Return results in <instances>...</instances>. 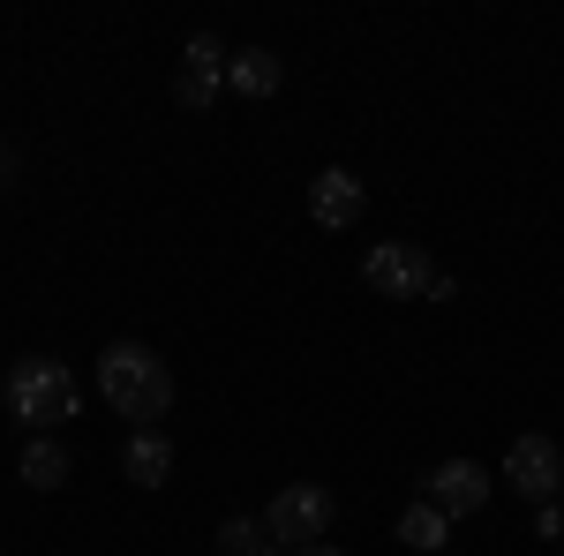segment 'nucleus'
<instances>
[{"mask_svg":"<svg viewBox=\"0 0 564 556\" xmlns=\"http://www.w3.org/2000/svg\"><path fill=\"white\" fill-rule=\"evenodd\" d=\"M98 399L121 414V422L135 428H151L166 406H174V369L151 353V346H135V339H113L106 353H98Z\"/></svg>","mask_w":564,"mask_h":556,"instance_id":"1","label":"nucleus"},{"mask_svg":"<svg viewBox=\"0 0 564 556\" xmlns=\"http://www.w3.org/2000/svg\"><path fill=\"white\" fill-rule=\"evenodd\" d=\"M0 391H8V414L31 428V436H53L61 422H76V377H68V361H53V353L15 361Z\"/></svg>","mask_w":564,"mask_h":556,"instance_id":"2","label":"nucleus"},{"mask_svg":"<svg viewBox=\"0 0 564 556\" xmlns=\"http://www.w3.org/2000/svg\"><path fill=\"white\" fill-rule=\"evenodd\" d=\"M361 279L377 286L384 301H452V271L430 257V249H414V241H377L369 257H361Z\"/></svg>","mask_w":564,"mask_h":556,"instance_id":"3","label":"nucleus"},{"mask_svg":"<svg viewBox=\"0 0 564 556\" xmlns=\"http://www.w3.org/2000/svg\"><path fill=\"white\" fill-rule=\"evenodd\" d=\"M332 489L324 481H286L271 504H263V526H271V542H286V549H308V542H324V526H332Z\"/></svg>","mask_w":564,"mask_h":556,"instance_id":"4","label":"nucleus"},{"mask_svg":"<svg viewBox=\"0 0 564 556\" xmlns=\"http://www.w3.org/2000/svg\"><path fill=\"white\" fill-rule=\"evenodd\" d=\"M505 489L527 497V504H557V489H564V444L557 436H542V428L512 436V451H505Z\"/></svg>","mask_w":564,"mask_h":556,"instance_id":"5","label":"nucleus"},{"mask_svg":"<svg viewBox=\"0 0 564 556\" xmlns=\"http://www.w3.org/2000/svg\"><path fill=\"white\" fill-rule=\"evenodd\" d=\"M422 497H430L444 519H475V512H489L497 481H489V467H475V459H444V467L422 473Z\"/></svg>","mask_w":564,"mask_h":556,"instance_id":"6","label":"nucleus"},{"mask_svg":"<svg viewBox=\"0 0 564 556\" xmlns=\"http://www.w3.org/2000/svg\"><path fill=\"white\" fill-rule=\"evenodd\" d=\"M361 211H369V188H361V173L324 166L316 181H308V218H316L324 233H347V226H361Z\"/></svg>","mask_w":564,"mask_h":556,"instance_id":"7","label":"nucleus"},{"mask_svg":"<svg viewBox=\"0 0 564 556\" xmlns=\"http://www.w3.org/2000/svg\"><path fill=\"white\" fill-rule=\"evenodd\" d=\"M226 61H234V53H226L212 31H196V39H188V53H181V76H174V98L188 106V113H204L218 90H226Z\"/></svg>","mask_w":564,"mask_h":556,"instance_id":"8","label":"nucleus"},{"mask_svg":"<svg viewBox=\"0 0 564 556\" xmlns=\"http://www.w3.org/2000/svg\"><path fill=\"white\" fill-rule=\"evenodd\" d=\"M121 467H129L135 489H166V481H174V444H166L159 428H135L129 444H121Z\"/></svg>","mask_w":564,"mask_h":556,"instance_id":"9","label":"nucleus"},{"mask_svg":"<svg viewBox=\"0 0 564 556\" xmlns=\"http://www.w3.org/2000/svg\"><path fill=\"white\" fill-rule=\"evenodd\" d=\"M15 481H23V489H61V481H68V444H61V436H23Z\"/></svg>","mask_w":564,"mask_h":556,"instance_id":"10","label":"nucleus"},{"mask_svg":"<svg viewBox=\"0 0 564 556\" xmlns=\"http://www.w3.org/2000/svg\"><path fill=\"white\" fill-rule=\"evenodd\" d=\"M279 76H286V68H279V53H263V45H249V53L226 61V90H234V98H271Z\"/></svg>","mask_w":564,"mask_h":556,"instance_id":"11","label":"nucleus"},{"mask_svg":"<svg viewBox=\"0 0 564 556\" xmlns=\"http://www.w3.org/2000/svg\"><path fill=\"white\" fill-rule=\"evenodd\" d=\"M399 542H406V549H422V556L452 549V519H444L430 497H422V504H406V512H399Z\"/></svg>","mask_w":564,"mask_h":556,"instance_id":"12","label":"nucleus"},{"mask_svg":"<svg viewBox=\"0 0 564 556\" xmlns=\"http://www.w3.org/2000/svg\"><path fill=\"white\" fill-rule=\"evenodd\" d=\"M218 549H226V556H271V549H279V542H271V526H263V519L234 512V519H226V526H218Z\"/></svg>","mask_w":564,"mask_h":556,"instance_id":"13","label":"nucleus"},{"mask_svg":"<svg viewBox=\"0 0 564 556\" xmlns=\"http://www.w3.org/2000/svg\"><path fill=\"white\" fill-rule=\"evenodd\" d=\"M534 534L557 542V534H564V504H542V512H534Z\"/></svg>","mask_w":564,"mask_h":556,"instance_id":"14","label":"nucleus"},{"mask_svg":"<svg viewBox=\"0 0 564 556\" xmlns=\"http://www.w3.org/2000/svg\"><path fill=\"white\" fill-rule=\"evenodd\" d=\"M0 188H23V159H15L8 143H0Z\"/></svg>","mask_w":564,"mask_h":556,"instance_id":"15","label":"nucleus"},{"mask_svg":"<svg viewBox=\"0 0 564 556\" xmlns=\"http://www.w3.org/2000/svg\"><path fill=\"white\" fill-rule=\"evenodd\" d=\"M286 556H347V549H332V542H308V549H286Z\"/></svg>","mask_w":564,"mask_h":556,"instance_id":"16","label":"nucleus"},{"mask_svg":"<svg viewBox=\"0 0 564 556\" xmlns=\"http://www.w3.org/2000/svg\"><path fill=\"white\" fill-rule=\"evenodd\" d=\"M557 504H564V489H557Z\"/></svg>","mask_w":564,"mask_h":556,"instance_id":"17","label":"nucleus"}]
</instances>
